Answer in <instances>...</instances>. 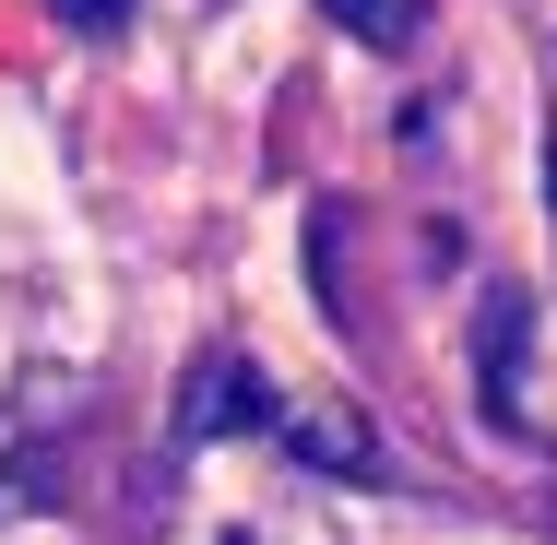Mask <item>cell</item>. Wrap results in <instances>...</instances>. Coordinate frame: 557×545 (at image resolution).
Masks as SVG:
<instances>
[{"instance_id":"cell-1","label":"cell","mask_w":557,"mask_h":545,"mask_svg":"<svg viewBox=\"0 0 557 545\" xmlns=\"http://www.w3.org/2000/svg\"><path fill=\"white\" fill-rule=\"evenodd\" d=\"M249 428H285V404H273V380L237 344H214L190 368V392H178V450H214V438H249Z\"/></svg>"},{"instance_id":"cell-2","label":"cell","mask_w":557,"mask_h":545,"mask_svg":"<svg viewBox=\"0 0 557 545\" xmlns=\"http://www.w3.org/2000/svg\"><path fill=\"white\" fill-rule=\"evenodd\" d=\"M522 344H534V297H522V285H498V297H486V321H474L486 428H498V438H534V416H522Z\"/></svg>"},{"instance_id":"cell-3","label":"cell","mask_w":557,"mask_h":545,"mask_svg":"<svg viewBox=\"0 0 557 545\" xmlns=\"http://www.w3.org/2000/svg\"><path fill=\"white\" fill-rule=\"evenodd\" d=\"M285 450H297V462H321V474H380V438L356 428V416H333V404H285Z\"/></svg>"},{"instance_id":"cell-4","label":"cell","mask_w":557,"mask_h":545,"mask_svg":"<svg viewBox=\"0 0 557 545\" xmlns=\"http://www.w3.org/2000/svg\"><path fill=\"white\" fill-rule=\"evenodd\" d=\"M321 12H333L344 36L392 48V60H404V48H428V0H321Z\"/></svg>"},{"instance_id":"cell-5","label":"cell","mask_w":557,"mask_h":545,"mask_svg":"<svg viewBox=\"0 0 557 545\" xmlns=\"http://www.w3.org/2000/svg\"><path fill=\"white\" fill-rule=\"evenodd\" d=\"M131 12H143V0H60V24H72V36H119Z\"/></svg>"},{"instance_id":"cell-6","label":"cell","mask_w":557,"mask_h":545,"mask_svg":"<svg viewBox=\"0 0 557 545\" xmlns=\"http://www.w3.org/2000/svg\"><path fill=\"white\" fill-rule=\"evenodd\" d=\"M546 190H557V143H546Z\"/></svg>"}]
</instances>
